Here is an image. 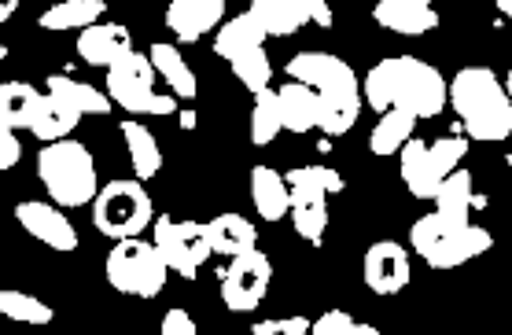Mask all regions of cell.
<instances>
[{
    "label": "cell",
    "mask_w": 512,
    "mask_h": 335,
    "mask_svg": "<svg viewBox=\"0 0 512 335\" xmlns=\"http://www.w3.org/2000/svg\"><path fill=\"white\" fill-rule=\"evenodd\" d=\"M280 129V107H277V89H262L255 93V107H251V144H269L277 140Z\"/></svg>",
    "instance_id": "31"
},
{
    "label": "cell",
    "mask_w": 512,
    "mask_h": 335,
    "mask_svg": "<svg viewBox=\"0 0 512 335\" xmlns=\"http://www.w3.org/2000/svg\"><path fill=\"white\" fill-rule=\"evenodd\" d=\"M163 335H196V321L188 310H166L163 317Z\"/></svg>",
    "instance_id": "36"
},
{
    "label": "cell",
    "mask_w": 512,
    "mask_h": 335,
    "mask_svg": "<svg viewBox=\"0 0 512 335\" xmlns=\"http://www.w3.org/2000/svg\"><path fill=\"white\" fill-rule=\"evenodd\" d=\"M107 12L104 0H56L48 12H41V30H85L100 23Z\"/></svg>",
    "instance_id": "27"
},
{
    "label": "cell",
    "mask_w": 512,
    "mask_h": 335,
    "mask_svg": "<svg viewBox=\"0 0 512 335\" xmlns=\"http://www.w3.org/2000/svg\"><path fill=\"white\" fill-rule=\"evenodd\" d=\"M129 48H133V37H129L126 26L118 23H93L78 34V56L89 67H111Z\"/></svg>",
    "instance_id": "19"
},
{
    "label": "cell",
    "mask_w": 512,
    "mask_h": 335,
    "mask_svg": "<svg viewBox=\"0 0 512 335\" xmlns=\"http://www.w3.org/2000/svg\"><path fill=\"white\" fill-rule=\"evenodd\" d=\"M310 332L314 335H376L373 324L354 321L347 310H328L321 313L317 321H310Z\"/></svg>",
    "instance_id": "33"
},
{
    "label": "cell",
    "mask_w": 512,
    "mask_h": 335,
    "mask_svg": "<svg viewBox=\"0 0 512 335\" xmlns=\"http://www.w3.org/2000/svg\"><path fill=\"white\" fill-rule=\"evenodd\" d=\"M435 214H443V218H454V221H472V174L468 170H450L443 177V185L435 188Z\"/></svg>",
    "instance_id": "30"
},
{
    "label": "cell",
    "mask_w": 512,
    "mask_h": 335,
    "mask_svg": "<svg viewBox=\"0 0 512 335\" xmlns=\"http://www.w3.org/2000/svg\"><path fill=\"white\" fill-rule=\"evenodd\" d=\"M361 100L376 115L387 107H402L417 118L443 115L446 107V78L417 56H395L376 63L361 81Z\"/></svg>",
    "instance_id": "1"
},
{
    "label": "cell",
    "mask_w": 512,
    "mask_h": 335,
    "mask_svg": "<svg viewBox=\"0 0 512 335\" xmlns=\"http://www.w3.org/2000/svg\"><path fill=\"white\" fill-rule=\"evenodd\" d=\"M207 240H210V255L233 258L240 251L258 247V229L247 218H240V214H218L207 225Z\"/></svg>",
    "instance_id": "23"
},
{
    "label": "cell",
    "mask_w": 512,
    "mask_h": 335,
    "mask_svg": "<svg viewBox=\"0 0 512 335\" xmlns=\"http://www.w3.org/2000/svg\"><path fill=\"white\" fill-rule=\"evenodd\" d=\"M409 277H413V269H409V255L402 243L380 240L365 251V284L376 295H395L406 288Z\"/></svg>",
    "instance_id": "17"
},
{
    "label": "cell",
    "mask_w": 512,
    "mask_h": 335,
    "mask_svg": "<svg viewBox=\"0 0 512 335\" xmlns=\"http://www.w3.org/2000/svg\"><path fill=\"white\" fill-rule=\"evenodd\" d=\"M15 221L26 229V236H34L41 240L45 247L52 251H78V229H74V221L56 207V203H41V199H26L15 207Z\"/></svg>",
    "instance_id": "15"
},
{
    "label": "cell",
    "mask_w": 512,
    "mask_h": 335,
    "mask_svg": "<svg viewBox=\"0 0 512 335\" xmlns=\"http://www.w3.org/2000/svg\"><path fill=\"white\" fill-rule=\"evenodd\" d=\"M37 177H41V185L56 207H85V203H93L96 188H100L93 151L70 137L52 140L41 148Z\"/></svg>",
    "instance_id": "4"
},
{
    "label": "cell",
    "mask_w": 512,
    "mask_h": 335,
    "mask_svg": "<svg viewBox=\"0 0 512 335\" xmlns=\"http://www.w3.org/2000/svg\"><path fill=\"white\" fill-rule=\"evenodd\" d=\"M413 129H417V115H409L402 107H387V111H380V122L369 133V151L380 155V159L398 155V148L413 137Z\"/></svg>",
    "instance_id": "28"
},
{
    "label": "cell",
    "mask_w": 512,
    "mask_h": 335,
    "mask_svg": "<svg viewBox=\"0 0 512 335\" xmlns=\"http://www.w3.org/2000/svg\"><path fill=\"white\" fill-rule=\"evenodd\" d=\"M373 19L402 37H420L439 26V12L431 4H402V0H376Z\"/></svg>",
    "instance_id": "20"
},
{
    "label": "cell",
    "mask_w": 512,
    "mask_h": 335,
    "mask_svg": "<svg viewBox=\"0 0 512 335\" xmlns=\"http://www.w3.org/2000/svg\"><path fill=\"white\" fill-rule=\"evenodd\" d=\"M465 155H468V137H443L435 140V144L409 137L398 148V166H402V181H406L409 196L431 199L435 188L443 185V177L450 170H457Z\"/></svg>",
    "instance_id": "10"
},
{
    "label": "cell",
    "mask_w": 512,
    "mask_h": 335,
    "mask_svg": "<svg viewBox=\"0 0 512 335\" xmlns=\"http://www.w3.org/2000/svg\"><path fill=\"white\" fill-rule=\"evenodd\" d=\"M93 225L111 240L140 236L152 225V196H148L144 181L129 177V181H111V185L96 188Z\"/></svg>",
    "instance_id": "11"
},
{
    "label": "cell",
    "mask_w": 512,
    "mask_h": 335,
    "mask_svg": "<svg viewBox=\"0 0 512 335\" xmlns=\"http://www.w3.org/2000/svg\"><path fill=\"white\" fill-rule=\"evenodd\" d=\"M251 199H255V210L266 221L288 218L291 188L284 181V174H277V170H269V166H255L251 170Z\"/></svg>",
    "instance_id": "25"
},
{
    "label": "cell",
    "mask_w": 512,
    "mask_h": 335,
    "mask_svg": "<svg viewBox=\"0 0 512 335\" xmlns=\"http://www.w3.org/2000/svg\"><path fill=\"white\" fill-rule=\"evenodd\" d=\"M78 122H82V111H74V107H70L67 100H59V96L41 93V104H37L30 133H34L41 144H52V140L70 137V133L78 129Z\"/></svg>",
    "instance_id": "24"
},
{
    "label": "cell",
    "mask_w": 512,
    "mask_h": 335,
    "mask_svg": "<svg viewBox=\"0 0 512 335\" xmlns=\"http://www.w3.org/2000/svg\"><path fill=\"white\" fill-rule=\"evenodd\" d=\"M19 159H23V144L15 137V129L0 126V170H12Z\"/></svg>",
    "instance_id": "35"
},
{
    "label": "cell",
    "mask_w": 512,
    "mask_h": 335,
    "mask_svg": "<svg viewBox=\"0 0 512 335\" xmlns=\"http://www.w3.org/2000/svg\"><path fill=\"white\" fill-rule=\"evenodd\" d=\"M118 129H122V140H126V148H129L133 177H137V181H152V177L163 170V148H159L155 133L144 126V122H137V118H122Z\"/></svg>",
    "instance_id": "21"
},
{
    "label": "cell",
    "mask_w": 512,
    "mask_h": 335,
    "mask_svg": "<svg viewBox=\"0 0 512 335\" xmlns=\"http://www.w3.org/2000/svg\"><path fill=\"white\" fill-rule=\"evenodd\" d=\"M409 243L431 269H457L465 266L468 258L490 251V236L483 225H472V221H454L443 218V214H424V218L413 221L409 229Z\"/></svg>",
    "instance_id": "5"
},
{
    "label": "cell",
    "mask_w": 512,
    "mask_h": 335,
    "mask_svg": "<svg viewBox=\"0 0 512 335\" xmlns=\"http://www.w3.org/2000/svg\"><path fill=\"white\" fill-rule=\"evenodd\" d=\"M19 12V0H0V23H8Z\"/></svg>",
    "instance_id": "37"
},
{
    "label": "cell",
    "mask_w": 512,
    "mask_h": 335,
    "mask_svg": "<svg viewBox=\"0 0 512 335\" xmlns=\"http://www.w3.org/2000/svg\"><path fill=\"white\" fill-rule=\"evenodd\" d=\"M269 280H273L269 255H262L258 247L240 251V255L229 258V266L222 269V302L233 313L258 310L269 291Z\"/></svg>",
    "instance_id": "13"
},
{
    "label": "cell",
    "mask_w": 512,
    "mask_h": 335,
    "mask_svg": "<svg viewBox=\"0 0 512 335\" xmlns=\"http://www.w3.org/2000/svg\"><path fill=\"white\" fill-rule=\"evenodd\" d=\"M446 104L461 118L468 140H509L512 133V104L509 93L501 89L498 74L490 67H465L457 70L454 81L446 85Z\"/></svg>",
    "instance_id": "3"
},
{
    "label": "cell",
    "mask_w": 512,
    "mask_h": 335,
    "mask_svg": "<svg viewBox=\"0 0 512 335\" xmlns=\"http://www.w3.org/2000/svg\"><path fill=\"white\" fill-rule=\"evenodd\" d=\"M291 188V203H288V218L295 225V232L303 236L306 243H321L328 229V196L332 192H343L347 181L332 170V166H299L284 174Z\"/></svg>",
    "instance_id": "7"
},
{
    "label": "cell",
    "mask_w": 512,
    "mask_h": 335,
    "mask_svg": "<svg viewBox=\"0 0 512 335\" xmlns=\"http://www.w3.org/2000/svg\"><path fill=\"white\" fill-rule=\"evenodd\" d=\"M402 4H431V0H402Z\"/></svg>",
    "instance_id": "39"
},
{
    "label": "cell",
    "mask_w": 512,
    "mask_h": 335,
    "mask_svg": "<svg viewBox=\"0 0 512 335\" xmlns=\"http://www.w3.org/2000/svg\"><path fill=\"white\" fill-rule=\"evenodd\" d=\"M104 93L111 96V104H118L129 115H174L177 100L170 93L155 89V67L152 59L129 48L107 67V85Z\"/></svg>",
    "instance_id": "6"
},
{
    "label": "cell",
    "mask_w": 512,
    "mask_h": 335,
    "mask_svg": "<svg viewBox=\"0 0 512 335\" xmlns=\"http://www.w3.org/2000/svg\"><path fill=\"white\" fill-rule=\"evenodd\" d=\"M148 59H152V67H155V78H163L166 85H170V96H174V100H196V93H199L196 70L181 59V48L159 41V45H152Z\"/></svg>",
    "instance_id": "22"
},
{
    "label": "cell",
    "mask_w": 512,
    "mask_h": 335,
    "mask_svg": "<svg viewBox=\"0 0 512 335\" xmlns=\"http://www.w3.org/2000/svg\"><path fill=\"white\" fill-rule=\"evenodd\" d=\"M277 107H280V129H288L295 137H303L310 129H317L321 118V100L310 85L303 81H288L277 89Z\"/></svg>",
    "instance_id": "18"
},
{
    "label": "cell",
    "mask_w": 512,
    "mask_h": 335,
    "mask_svg": "<svg viewBox=\"0 0 512 335\" xmlns=\"http://www.w3.org/2000/svg\"><path fill=\"white\" fill-rule=\"evenodd\" d=\"M214 52L229 63V70L244 81L251 93L269 89L273 63H269V56H266V34H262V26H258L247 12L218 26V34H214Z\"/></svg>",
    "instance_id": "9"
},
{
    "label": "cell",
    "mask_w": 512,
    "mask_h": 335,
    "mask_svg": "<svg viewBox=\"0 0 512 335\" xmlns=\"http://www.w3.org/2000/svg\"><path fill=\"white\" fill-rule=\"evenodd\" d=\"M152 243H155V251L163 255L166 269L185 280H196L199 266L210 258L207 225L188 221V218L177 221V218H170V214H159L152 229Z\"/></svg>",
    "instance_id": "12"
},
{
    "label": "cell",
    "mask_w": 512,
    "mask_h": 335,
    "mask_svg": "<svg viewBox=\"0 0 512 335\" xmlns=\"http://www.w3.org/2000/svg\"><path fill=\"white\" fill-rule=\"evenodd\" d=\"M45 89L59 100H67L74 111H82V115H107L111 111V96L104 89H93V85H85V81L70 78V74H52L45 81Z\"/></svg>",
    "instance_id": "29"
},
{
    "label": "cell",
    "mask_w": 512,
    "mask_h": 335,
    "mask_svg": "<svg viewBox=\"0 0 512 335\" xmlns=\"http://www.w3.org/2000/svg\"><path fill=\"white\" fill-rule=\"evenodd\" d=\"M247 15L262 26L266 37H291L303 26H332V8L328 0H251Z\"/></svg>",
    "instance_id": "14"
},
{
    "label": "cell",
    "mask_w": 512,
    "mask_h": 335,
    "mask_svg": "<svg viewBox=\"0 0 512 335\" xmlns=\"http://www.w3.org/2000/svg\"><path fill=\"white\" fill-rule=\"evenodd\" d=\"M41 93L26 81H0V126L8 129H30L34 126Z\"/></svg>",
    "instance_id": "26"
},
{
    "label": "cell",
    "mask_w": 512,
    "mask_h": 335,
    "mask_svg": "<svg viewBox=\"0 0 512 335\" xmlns=\"http://www.w3.org/2000/svg\"><path fill=\"white\" fill-rule=\"evenodd\" d=\"M288 78L303 81L321 100V118L317 129H325V137H343L354 129L361 115V89L358 74L332 52H299L288 59Z\"/></svg>",
    "instance_id": "2"
},
{
    "label": "cell",
    "mask_w": 512,
    "mask_h": 335,
    "mask_svg": "<svg viewBox=\"0 0 512 335\" xmlns=\"http://www.w3.org/2000/svg\"><path fill=\"white\" fill-rule=\"evenodd\" d=\"M310 321L306 317H280V321H258L255 335H306Z\"/></svg>",
    "instance_id": "34"
},
{
    "label": "cell",
    "mask_w": 512,
    "mask_h": 335,
    "mask_svg": "<svg viewBox=\"0 0 512 335\" xmlns=\"http://www.w3.org/2000/svg\"><path fill=\"white\" fill-rule=\"evenodd\" d=\"M498 8H501L505 15H512V0H498Z\"/></svg>",
    "instance_id": "38"
},
{
    "label": "cell",
    "mask_w": 512,
    "mask_h": 335,
    "mask_svg": "<svg viewBox=\"0 0 512 335\" xmlns=\"http://www.w3.org/2000/svg\"><path fill=\"white\" fill-rule=\"evenodd\" d=\"M0 313L4 317H12V321H23V324H48L56 317V310L41 302L37 295H26V291H4L0 288Z\"/></svg>",
    "instance_id": "32"
},
{
    "label": "cell",
    "mask_w": 512,
    "mask_h": 335,
    "mask_svg": "<svg viewBox=\"0 0 512 335\" xmlns=\"http://www.w3.org/2000/svg\"><path fill=\"white\" fill-rule=\"evenodd\" d=\"M225 4L229 0H170L166 4V30L181 45H196L199 37H207L210 30L222 26Z\"/></svg>",
    "instance_id": "16"
},
{
    "label": "cell",
    "mask_w": 512,
    "mask_h": 335,
    "mask_svg": "<svg viewBox=\"0 0 512 335\" xmlns=\"http://www.w3.org/2000/svg\"><path fill=\"white\" fill-rule=\"evenodd\" d=\"M107 284L122 295H137V299H155L159 291L166 288V269L163 255L155 251L152 240H140V236H126V240H115L111 255L104 262Z\"/></svg>",
    "instance_id": "8"
}]
</instances>
